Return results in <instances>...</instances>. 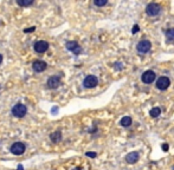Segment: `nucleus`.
<instances>
[{
  "mask_svg": "<svg viewBox=\"0 0 174 170\" xmlns=\"http://www.w3.org/2000/svg\"><path fill=\"white\" fill-rule=\"evenodd\" d=\"M34 28H36V27H30V28H26L24 32H25V33H27V32H33V31H34Z\"/></svg>",
  "mask_w": 174,
  "mask_h": 170,
  "instance_id": "22",
  "label": "nucleus"
},
{
  "mask_svg": "<svg viewBox=\"0 0 174 170\" xmlns=\"http://www.w3.org/2000/svg\"><path fill=\"white\" fill-rule=\"evenodd\" d=\"M1 62H3V56L0 54V64H1Z\"/></svg>",
  "mask_w": 174,
  "mask_h": 170,
  "instance_id": "24",
  "label": "nucleus"
},
{
  "mask_svg": "<svg viewBox=\"0 0 174 170\" xmlns=\"http://www.w3.org/2000/svg\"><path fill=\"white\" fill-rule=\"evenodd\" d=\"M160 11H161L160 5H158V4H155V3H152V4L147 5V7H146V13H147L148 15H150V17L158 15V14L160 13Z\"/></svg>",
  "mask_w": 174,
  "mask_h": 170,
  "instance_id": "3",
  "label": "nucleus"
},
{
  "mask_svg": "<svg viewBox=\"0 0 174 170\" xmlns=\"http://www.w3.org/2000/svg\"><path fill=\"white\" fill-rule=\"evenodd\" d=\"M50 138H51V141L53 142V143H58L62 139V134H61V131H55V132H52L51 134V136H50Z\"/></svg>",
  "mask_w": 174,
  "mask_h": 170,
  "instance_id": "13",
  "label": "nucleus"
},
{
  "mask_svg": "<svg viewBox=\"0 0 174 170\" xmlns=\"http://www.w3.org/2000/svg\"><path fill=\"white\" fill-rule=\"evenodd\" d=\"M171 85V81H169V78L168 77H160L158 79V82H156V87L159 90H161V91H163V90H167L168 86Z\"/></svg>",
  "mask_w": 174,
  "mask_h": 170,
  "instance_id": "6",
  "label": "nucleus"
},
{
  "mask_svg": "<svg viewBox=\"0 0 174 170\" xmlns=\"http://www.w3.org/2000/svg\"><path fill=\"white\" fill-rule=\"evenodd\" d=\"M120 124H121L122 126H124V128L130 126V125H132V118H130L129 116H124V117H122Z\"/></svg>",
  "mask_w": 174,
  "mask_h": 170,
  "instance_id": "14",
  "label": "nucleus"
},
{
  "mask_svg": "<svg viewBox=\"0 0 174 170\" xmlns=\"http://www.w3.org/2000/svg\"><path fill=\"white\" fill-rule=\"evenodd\" d=\"M66 48L69 50V51L74 52L75 54H80L82 52V48H81V46L78 45L77 42H67L66 43Z\"/></svg>",
  "mask_w": 174,
  "mask_h": 170,
  "instance_id": "9",
  "label": "nucleus"
},
{
  "mask_svg": "<svg viewBox=\"0 0 174 170\" xmlns=\"http://www.w3.org/2000/svg\"><path fill=\"white\" fill-rule=\"evenodd\" d=\"M168 144H162V150H163V151H167V150H168Z\"/></svg>",
  "mask_w": 174,
  "mask_h": 170,
  "instance_id": "23",
  "label": "nucleus"
},
{
  "mask_svg": "<svg viewBox=\"0 0 174 170\" xmlns=\"http://www.w3.org/2000/svg\"><path fill=\"white\" fill-rule=\"evenodd\" d=\"M18 170H23V167H22V165H19V167H18Z\"/></svg>",
  "mask_w": 174,
  "mask_h": 170,
  "instance_id": "25",
  "label": "nucleus"
},
{
  "mask_svg": "<svg viewBox=\"0 0 174 170\" xmlns=\"http://www.w3.org/2000/svg\"><path fill=\"white\" fill-rule=\"evenodd\" d=\"M166 38L168 42H173L174 40V28H169L166 31Z\"/></svg>",
  "mask_w": 174,
  "mask_h": 170,
  "instance_id": "16",
  "label": "nucleus"
},
{
  "mask_svg": "<svg viewBox=\"0 0 174 170\" xmlns=\"http://www.w3.org/2000/svg\"><path fill=\"white\" fill-rule=\"evenodd\" d=\"M115 66H116L115 67L116 70H122V64L121 63H115Z\"/></svg>",
  "mask_w": 174,
  "mask_h": 170,
  "instance_id": "20",
  "label": "nucleus"
},
{
  "mask_svg": "<svg viewBox=\"0 0 174 170\" xmlns=\"http://www.w3.org/2000/svg\"><path fill=\"white\" fill-rule=\"evenodd\" d=\"M139 158H140V155H139L138 151H132L125 156V161H127L129 164H134V163H136L139 161Z\"/></svg>",
  "mask_w": 174,
  "mask_h": 170,
  "instance_id": "12",
  "label": "nucleus"
},
{
  "mask_svg": "<svg viewBox=\"0 0 174 170\" xmlns=\"http://www.w3.org/2000/svg\"><path fill=\"white\" fill-rule=\"evenodd\" d=\"M94 4L96 5V6H104V5H107L108 4V1H107V0H95V1H94Z\"/></svg>",
  "mask_w": 174,
  "mask_h": 170,
  "instance_id": "18",
  "label": "nucleus"
},
{
  "mask_svg": "<svg viewBox=\"0 0 174 170\" xmlns=\"http://www.w3.org/2000/svg\"><path fill=\"white\" fill-rule=\"evenodd\" d=\"M26 112H27V109L24 104H17L12 109V114L16 117H24L26 115Z\"/></svg>",
  "mask_w": 174,
  "mask_h": 170,
  "instance_id": "5",
  "label": "nucleus"
},
{
  "mask_svg": "<svg viewBox=\"0 0 174 170\" xmlns=\"http://www.w3.org/2000/svg\"><path fill=\"white\" fill-rule=\"evenodd\" d=\"M47 87L49 89H57L61 85V78L59 76H52L47 79Z\"/></svg>",
  "mask_w": 174,
  "mask_h": 170,
  "instance_id": "8",
  "label": "nucleus"
},
{
  "mask_svg": "<svg viewBox=\"0 0 174 170\" xmlns=\"http://www.w3.org/2000/svg\"><path fill=\"white\" fill-rule=\"evenodd\" d=\"M46 67H47V64L45 62H43V60H36L32 64V69H33V71H36V72H43V71L46 70Z\"/></svg>",
  "mask_w": 174,
  "mask_h": 170,
  "instance_id": "11",
  "label": "nucleus"
},
{
  "mask_svg": "<svg viewBox=\"0 0 174 170\" xmlns=\"http://www.w3.org/2000/svg\"><path fill=\"white\" fill-rule=\"evenodd\" d=\"M155 78H156V75L154 71H152V70H148V71H144L141 76V79H142V82L144 84H150L153 83L154 81H155Z\"/></svg>",
  "mask_w": 174,
  "mask_h": 170,
  "instance_id": "2",
  "label": "nucleus"
},
{
  "mask_svg": "<svg viewBox=\"0 0 174 170\" xmlns=\"http://www.w3.org/2000/svg\"><path fill=\"white\" fill-rule=\"evenodd\" d=\"M25 151V145L20 142H17L11 146V153L13 155H22Z\"/></svg>",
  "mask_w": 174,
  "mask_h": 170,
  "instance_id": "10",
  "label": "nucleus"
},
{
  "mask_svg": "<svg viewBox=\"0 0 174 170\" xmlns=\"http://www.w3.org/2000/svg\"><path fill=\"white\" fill-rule=\"evenodd\" d=\"M97 84H98L97 77L92 76V75L86 76L85 79H84V82H83V85H84V87H86V89H92V87H95V86H97Z\"/></svg>",
  "mask_w": 174,
  "mask_h": 170,
  "instance_id": "1",
  "label": "nucleus"
},
{
  "mask_svg": "<svg viewBox=\"0 0 174 170\" xmlns=\"http://www.w3.org/2000/svg\"><path fill=\"white\" fill-rule=\"evenodd\" d=\"M139 30H140V27H139V25H134V27H133V31H132V32H133V33L135 34V33H136V32L139 31Z\"/></svg>",
  "mask_w": 174,
  "mask_h": 170,
  "instance_id": "19",
  "label": "nucleus"
},
{
  "mask_svg": "<svg viewBox=\"0 0 174 170\" xmlns=\"http://www.w3.org/2000/svg\"><path fill=\"white\" fill-rule=\"evenodd\" d=\"M34 51L37 53H44L47 48H49V44L44 40H39V42H36L34 43Z\"/></svg>",
  "mask_w": 174,
  "mask_h": 170,
  "instance_id": "7",
  "label": "nucleus"
},
{
  "mask_svg": "<svg viewBox=\"0 0 174 170\" xmlns=\"http://www.w3.org/2000/svg\"><path fill=\"white\" fill-rule=\"evenodd\" d=\"M173 170H174V167H173Z\"/></svg>",
  "mask_w": 174,
  "mask_h": 170,
  "instance_id": "27",
  "label": "nucleus"
},
{
  "mask_svg": "<svg viewBox=\"0 0 174 170\" xmlns=\"http://www.w3.org/2000/svg\"><path fill=\"white\" fill-rule=\"evenodd\" d=\"M160 114H161V109H160V108H158V106L153 108V109L150 110V111H149V115H150L153 118L159 117V116H160Z\"/></svg>",
  "mask_w": 174,
  "mask_h": 170,
  "instance_id": "15",
  "label": "nucleus"
},
{
  "mask_svg": "<svg viewBox=\"0 0 174 170\" xmlns=\"http://www.w3.org/2000/svg\"><path fill=\"white\" fill-rule=\"evenodd\" d=\"M74 170H81V168H75Z\"/></svg>",
  "mask_w": 174,
  "mask_h": 170,
  "instance_id": "26",
  "label": "nucleus"
},
{
  "mask_svg": "<svg viewBox=\"0 0 174 170\" xmlns=\"http://www.w3.org/2000/svg\"><path fill=\"white\" fill-rule=\"evenodd\" d=\"M150 47H152V43L149 40H142L136 45L138 48V52L144 54V53H148L150 51Z\"/></svg>",
  "mask_w": 174,
  "mask_h": 170,
  "instance_id": "4",
  "label": "nucleus"
},
{
  "mask_svg": "<svg viewBox=\"0 0 174 170\" xmlns=\"http://www.w3.org/2000/svg\"><path fill=\"white\" fill-rule=\"evenodd\" d=\"M33 1L32 0H17V4L19 6H28V5H31Z\"/></svg>",
  "mask_w": 174,
  "mask_h": 170,
  "instance_id": "17",
  "label": "nucleus"
},
{
  "mask_svg": "<svg viewBox=\"0 0 174 170\" xmlns=\"http://www.w3.org/2000/svg\"><path fill=\"white\" fill-rule=\"evenodd\" d=\"M85 155L88 156V157H96V156H97V155H96V153H86Z\"/></svg>",
  "mask_w": 174,
  "mask_h": 170,
  "instance_id": "21",
  "label": "nucleus"
}]
</instances>
